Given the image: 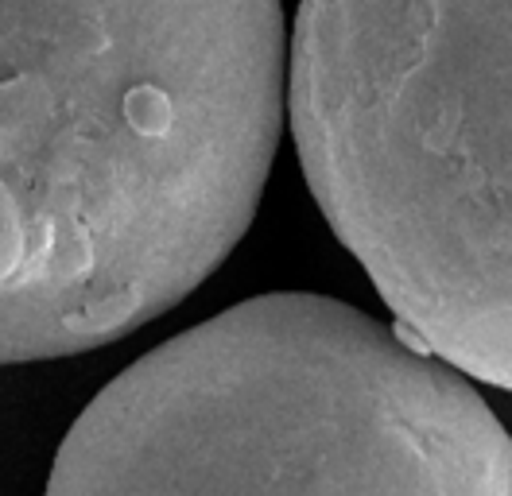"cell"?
<instances>
[{
	"mask_svg": "<svg viewBox=\"0 0 512 496\" xmlns=\"http://www.w3.org/2000/svg\"><path fill=\"white\" fill-rule=\"evenodd\" d=\"M512 0H299L284 43L299 167L396 326L512 384Z\"/></svg>",
	"mask_w": 512,
	"mask_h": 496,
	"instance_id": "3957f363",
	"label": "cell"
},
{
	"mask_svg": "<svg viewBox=\"0 0 512 496\" xmlns=\"http://www.w3.org/2000/svg\"><path fill=\"white\" fill-rule=\"evenodd\" d=\"M47 496H512V446L470 376L396 322L276 291L109 380Z\"/></svg>",
	"mask_w": 512,
	"mask_h": 496,
	"instance_id": "7a4b0ae2",
	"label": "cell"
},
{
	"mask_svg": "<svg viewBox=\"0 0 512 496\" xmlns=\"http://www.w3.org/2000/svg\"><path fill=\"white\" fill-rule=\"evenodd\" d=\"M280 0H0V365L156 322L249 233Z\"/></svg>",
	"mask_w": 512,
	"mask_h": 496,
	"instance_id": "6da1fadb",
	"label": "cell"
}]
</instances>
